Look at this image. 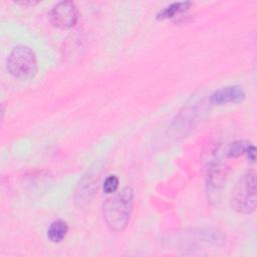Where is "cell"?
<instances>
[{"instance_id": "3957f363", "label": "cell", "mask_w": 257, "mask_h": 257, "mask_svg": "<svg viewBox=\"0 0 257 257\" xmlns=\"http://www.w3.org/2000/svg\"><path fill=\"white\" fill-rule=\"evenodd\" d=\"M7 70L18 79L33 78L37 73V60L34 51L26 45H17L7 57Z\"/></svg>"}, {"instance_id": "30bf717a", "label": "cell", "mask_w": 257, "mask_h": 257, "mask_svg": "<svg viewBox=\"0 0 257 257\" xmlns=\"http://www.w3.org/2000/svg\"><path fill=\"white\" fill-rule=\"evenodd\" d=\"M250 145H251V143L248 141H244V140L235 141L234 143H232L228 146V148L225 152V155L227 158H230V159L238 158L246 153V151Z\"/></svg>"}, {"instance_id": "8fae6325", "label": "cell", "mask_w": 257, "mask_h": 257, "mask_svg": "<svg viewBox=\"0 0 257 257\" xmlns=\"http://www.w3.org/2000/svg\"><path fill=\"white\" fill-rule=\"evenodd\" d=\"M118 185H119L118 178L115 175H109L105 178L103 182V185H102L103 192L106 194H114L118 189Z\"/></svg>"}, {"instance_id": "8992f818", "label": "cell", "mask_w": 257, "mask_h": 257, "mask_svg": "<svg viewBox=\"0 0 257 257\" xmlns=\"http://www.w3.org/2000/svg\"><path fill=\"white\" fill-rule=\"evenodd\" d=\"M227 176V168L220 163H213L209 167L207 176L208 194L217 195L222 189Z\"/></svg>"}, {"instance_id": "4fadbf2b", "label": "cell", "mask_w": 257, "mask_h": 257, "mask_svg": "<svg viewBox=\"0 0 257 257\" xmlns=\"http://www.w3.org/2000/svg\"><path fill=\"white\" fill-rule=\"evenodd\" d=\"M16 3H17V4H20V5H24V6H32V5L37 4L38 1H31V0L26 1V0H24V1H17Z\"/></svg>"}, {"instance_id": "5b68a950", "label": "cell", "mask_w": 257, "mask_h": 257, "mask_svg": "<svg viewBox=\"0 0 257 257\" xmlns=\"http://www.w3.org/2000/svg\"><path fill=\"white\" fill-rule=\"evenodd\" d=\"M244 89L237 84L227 85L220 87L215 90L211 96L210 100L215 104H226V103H239L245 99Z\"/></svg>"}, {"instance_id": "6da1fadb", "label": "cell", "mask_w": 257, "mask_h": 257, "mask_svg": "<svg viewBox=\"0 0 257 257\" xmlns=\"http://www.w3.org/2000/svg\"><path fill=\"white\" fill-rule=\"evenodd\" d=\"M134 208V191L124 187L114 193L102 206V216L106 226L114 232L123 231L128 225Z\"/></svg>"}, {"instance_id": "9c48e42d", "label": "cell", "mask_w": 257, "mask_h": 257, "mask_svg": "<svg viewBox=\"0 0 257 257\" xmlns=\"http://www.w3.org/2000/svg\"><path fill=\"white\" fill-rule=\"evenodd\" d=\"M68 232V225L63 220H55L47 229V238L52 243H60Z\"/></svg>"}, {"instance_id": "277c9868", "label": "cell", "mask_w": 257, "mask_h": 257, "mask_svg": "<svg viewBox=\"0 0 257 257\" xmlns=\"http://www.w3.org/2000/svg\"><path fill=\"white\" fill-rule=\"evenodd\" d=\"M51 23L60 29H70L78 21V9L72 1L57 2L49 13Z\"/></svg>"}, {"instance_id": "7c38bea8", "label": "cell", "mask_w": 257, "mask_h": 257, "mask_svg": "<svg viewBox=\"0 0 257 257\" xmlns=\"http://www.w3.org/2000/svg\"><path fill=\"white\" fill-rule=\"evenodd\" d=\"M256 150H255V147H254V145L253 144H251L250 146H249V148L247 149V151H246V155H247V158H248V160L249 161H251L252 163H254L255 162V159H256Z\"/></svg>"}, {"instance_id": "ba28073f", "label": "cell", "mask_w": 257, "mask_h": 257, "mask_svg": "<svg viewBox=\"0 0 257 257\" xmlns=\"http://www.w3.org/2000/svg\"><path fill=\"white\" fill-rule=\"evenodd\" d=\"M193 3L190 1H182V2H174L168 6H166L164 9L159 11L156 15V18L159 20L169 19L175 17L177 14H181L185 11H187Z\"/></svg>"}, {"instance_id": "52a82bcc", "label": "cell", "mask_w": 257, "mask_h": 257, "mask_svg": "<svg viewBox=\"0 0 257 257\" xmlns=\"http://www.w3.org/2000/svg\"><path fill=\"white\" fill-rule=\"evenodd\" d=\"M95 189H97V181L94 180L93 176H91L90 174L84 176V178L80 181L79 185L77 186L75 194L76 202L81 205L83 202L90 201Z\"/></svg>"}, {"instance_id": "7a4b0ae2", "label": "cell", "mask_w": 257, "mask_h": 257, "mask_svg": "<svg viewBox=\"0 0 257 257\" xmlns=\"http://www.w3.org/2000/svg\"><path fill=\"white\" fill-rule=\"evenodd\" d=\"M230 204L234 211L250 215L256 209V176L254 172L243 174L234 186Z\"/></svg>"}]
</instances>
